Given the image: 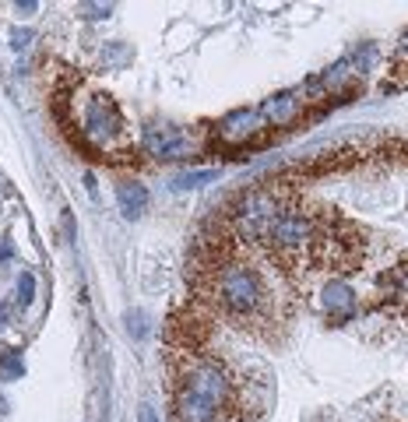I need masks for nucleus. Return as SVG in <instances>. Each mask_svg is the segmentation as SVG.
Masks as SVG:
<instances>
[{
	"label": "nucleus",
	"mask_w": 408,
	"mask_h": 422,
	"mask_svg": "<svg viewBox=\"0 0 408 422\" xmlns=\"http://www.w3.org/2000/svg\"><path fill=\"white\" fill-rule=\"evenodd\" d=\"M28 39H32V36H28V32H18V28H14V32H11V46H18V49H21V46L28 43Z\"/></svg>",
	"instance_id": "10"
},
{
	"label": "nucleus",
	"mask_w": 408,
	"mask_h": 422,
	"mask_svg": "<svg viewBox=\"0 0 408 422\" xmlns=\"http://www.w3.org/2000/svg\"><path fill=\"white\" fill-rule=\"evenodd\" d=\"M32 292H36V278L25 271V275L18 278V299H21V303H28V299H32Z\"/></svg>",
	"instance_id": "9"
},
{
	"label": "nucleus",
	"mask_w": 408,
	"mask_h": 422,
	"mask_svg": "<svg viewBox=\"0 0 408 422\" xmlns=\"http://www.w3.org/2000/svg\"><path fill=\"white\" fill-rule=\"evenodd\" d=\"M60 124L74 134V144L99 159L127 155L131 148V127L109 92H99L92 85H74L71 92L56 99Z\"/></svg>",
	"instance_id": "1"
},
{
	"label": "nucleus",
	"mask_w": 408,
	"mask_h": 422,
	"mask_svg": "<svg viewBox=\"0 0 408 422\" xmlns=\"http://www.w3.org/2000/svg\"><path fill=\"white\" fill-rule=\"evenodd\" d=\"M381 88L384 92H401V88H408V32L401 36V43H398V49L391 56V71H387Z\"/></svg>",
	"instance_id": "5"
},
{
	"label": "nucleus",
	"mask_w": 408,
	"mask_h": 422,
	"mask_svg": "<svg viewBox=\"0 0 408 422\" xmlns=\"http://www.w3.org/2000/svg\"><path fill=\"white\" fill-rule=\"evenodd\" d=\"M268 120L260 109H240V113H229L222 124H218V137L225 144H240V141H250L257 131H264Z\"/></svg>",
	"instance_id": "2"
},
{
	"label": "nucleus",
	"mask_w": 408,
	"mask_h": 422,
	"mask_svg": "<svg viewBox=\"0 0 408 422\" xmlns=\"http://www.w3.org/2000/svg\"><path fill=\"white\" fill-rule=\"evenodd\" d=\"M116 204H120V211L127 219H137L141 211L148 208V190L141 184H120L116 187Z\"/></svg>",
	"instance_id": "6"
},
{
	"label": "nucleus",
	"mask_w": 408,
	"mask_h": 422,
	"mask_svg": "<svg viewBox=\"0 0 408 422\" xmlns=\"http://www.w3.org/2000/svg\"><path fill=\"white\" fill-rule=\"evenodd\" d=\"M21 373H25V366H21L18 352H4V355H0V380H18Z\"/></svg>",
	"instance_id": "7"
},
{
	"label": "nucleus",
	"mask_w": 408,
	"mask_h": 422,
	"mask_svg": "<svg viewBox=\"0 0 408 422\" xmlns=\"http://www.w3.org/2000/svg\"><path fill=\"white\" fill-rule=\"evenodd\" d=\"M84 11H89V18H109L113 8H84Z\"/></svg>",
	"instance_id": "12"
},
{
	"label": "nucleus",
	"mask_w": 408,
	"mask_h": 422,
	"mask_svg": "<svg viewBox=\"0 0 408 422\" xmlns=\"http://www.w3.org/2000/svg\"><path fill=\"white\" fill-rule=\"evenodd\" d=\"M144 148L159 159H180L190 148V134L177 127H148L144 131Z\"/></svg>",
	"instance_id": "3"
},
{
	"label": "nucleus",
	"mask_w": 408,
	"mask_h": 422,
	"mask_svg": "<svg viewBox=\"0 0 408 422\" xmlns=\"http://www.w3.org/2000/svg\"><path fill=\"white\" fill-rule=\"evenodd\" d=\"M141 422H159V415H155L152 405H141Z\"/></svg>",
	"instance_id": "11"
},
{
	"label": "nucleus",
	"mask_w": 408,
	"mask_h": 422,
	"mask_svg": "<svg viewBox=\"0 0 408 422\" xmlns=\"http://www.w3.org/2000/svg\"><path fill=\"white\" fill-rule=\"evenodd\" d=\"M215 176H218L215 169H204V173H183V176H177V184H172V187H177V190H187V187H201V184H212Z\"/></svg>",
	"instance_id": "8"
},
{
	"label": "nucleus",
	"mask_w": 408,
	"mask_h": 422,
	"mask_svg": "<svg viewBox=\"0 0 408 422\" xmlns=\"http://www.w3.org/2000/svg\"><path fill=\"white\" fill-rule=\"evenodd\" d=\"M303 102L306 99H299V92H282V96H275V99H268L264 106H260V113H264L268 127H282V124H288V120L299 116Z\"/></svg>",
	"instance_id": "4"
}]
</instances>
